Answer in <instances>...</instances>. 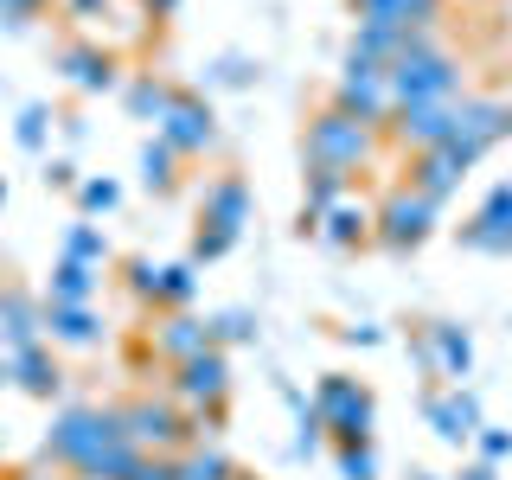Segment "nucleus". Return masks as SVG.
<instances>
[{
	"label": "nucleus",
	"mask_w": 512,
	"mask_h": 480,
	"mask_svg": "<svg viewBox=\"0 0 512 480\" xmlns=\"http://www.w3.org/2000/svg\"><path fill=\"white\" fill-rule=\"evenodd\" d=\"M352 13H359V20H397V26L429 32L436 13H442V0H352Z\"/></svg>",
	"instance_id": "obj_26"
},
{
	"label": "nucleus",
	"mask_w": 512,
	"mask_h": 480,
	"mask_svg": "<svg viewBox=\"0 0 512 480\" xmlns=\"http://www.w3.org/2000/svg\"><path fill=\"white\" fill-rule=\"evenodd\" d=\"M141 7H148V20H173V13H180L186 0H141Z\"/></svg>",
	"instance_id": "obj_46"
},
{
	"label": "nucleus",
	"mask_w": 512,
	"mask_h": 480,
	"mask_svg": "<svg viewBox=\"0 0 512 480\" xmlns=\"http://www.w3.org/2000/svg\"><path fill=\"white\" fill-rule=\"evenodd\" d=\"M199 301V263H160V314L167 308H192Z\"/></svg>",
	"instance_id": "obj_31"
},
{
	"label": "nucleus",
	"mask_w": 512,
	"mask_h": 480,
	"mask_svg": "<svg viewBox=\"0 0 512 480\" xmlns=\"http://www.w3.org/2000/svg\"><path fill=\"white\" fill-rule=\"evenodd\" d=\"M7 372L13 384H20L26 397H39V404H52V397L64 391V372H58V359H52V346H20V352H7Z\"/></svg>",
	"instance_id": "obj_21"
},
{
	"label": "nucleus",
	"mask_w": 512,
	"mask_h": 480,
	"mask_svg": "<svg viewBox=\"0 0 512 480\" xmlns=\"http://www.w3.org/2000/svg\"><path fill=\"white\" fill-rule=\"evenodd\" d=\"M116 442H128V436H122V416L109 404H64L52 416V429H45V442H39V461L84 474L90 461L103 455V448H116Z\"/></svg>",
	"instance_id": "obj_1"
},
{
	"label": "nucleus",
	"mask_w": 512,
	"mask_h": 480,
	"mask_svg": "<svg viewBox=\"0 0 512 480\" xmlns=\"http://www.w3.org/2000/svg\"><path fill=\"white\" fill-rule=\"evenodd\" d=\"M212 340H218V346H250V340H256V314H250V308L212 314Z\"/></svg>",
	"instance_id": "obj_36"
},
{
	"label": "nucleus",
	"mask_w": 512,
	"mask_h": 480,
	"mask_svg": "<svg viewBox=\"0 0 512 480\" xmlns=\"http://www.w3.org/2000/svg\"><path fill=\"white\" fill-rule=\"evenodd\" d=\"M45 186H52V192H77V186H84V173H77V160H71V154L45 160Z\"/></svg>",
	"instance_id": "obj_42"
},
{
	"label": "nucleus",
	"mask_w": 512,
	"mask_h": 480,
	"mask_svg": "<svg viewBox=\"0 0 512 480\" xmlns=\"http://www.w3.org/2000/svg\"><path fill=\"white\" fill-rule=\"evenodd\" d=\"M378 154V128L352 122L346 109H320V116H308V128H301V167H340V173H365Z\"/></svg>",
	"instance_id": "obj_3"
},
{
	"label": "nucleus",
	"mask_w": 512,
	"mask_h": 480,
	"mask_svg": "<svg viewBox=\"0 0 512 480\" xmlns=\"http://www.w3.org/2000/svg\"><path fill=\"white\" fill-rule=\"evenodd\" d=\"M45 7H52V0H0V26H7V32H26V26L45 20Z\"/></svg>",
	"instance_id": "obj_40"
},
{
	"label": "nucleus",
	"mask_w": 512,
	"mask_h": 480,
	"mask_svg": "<svg viewBox=\"0 0 512 480\" xmlns=\"http://www.w3.org/2000/svg\"><path fill=\"white\" fill-rule=\"evenodd\" d=\"M416 359H423L436 378H448V384H468V372H474V340H468V327H455V320H429L423 340H416Z\"/></svg>",
	"instance_id": "obj_14"
},
{
	"label": "nucleus",
	"mask_w": 512,
	"mask_h": 480,
	"mask_svg": "<svg viewBox=\"0 0 512 480\" xmlns=\"http://www.w3.org/2000/svg\"><path fill=\"white\" fill-rule=\"evenodd\" d=\"M391 96H397V109H410V103H455L461 96V64L436 45V32H416L404 52L391 58Z\"/></svg>",
	"instance_id": "obj_2"
},
{
	"label": "nucleus",
	"mask_w": 512,
	"mask_h": 480,
	"mask_svg": "<svg viewBox=\"0 0 512 480\" xmlns=\"http://www.w3.org/2000/svg\"><path fill=\"white\" fill-rule=\"evenodd\" d=\"M135 461H141V448L135 442H116V448H103V455H96L77 480H128V474H135Z\"/></svg>",
	"instance_id": "obj_34"
},
{
	"label": "nucleus",
	"mask_w": 512,
	"mask_h": 480,
	"mask_svg": "<svg viewBox=\"0 0 512 480\" xmlns=\"http://www.w3.org/2000/svg\"><path fill=\"white\" fill-rule=\"evenodd\" d=\"M141 186H148L154 199H167V192L180 186V154H173L160 135H154V141H141Z\"/></svg>",
	"instance_id": "obj_28"
},
{
	"label": "nucleus",
	"mask_w": 512,
	"mask_h": 480,
	"mask_svg": "<svg viewBox=\"0 0 512 480\" xmlns=\"http://www.w3.org/2000/svg\"><path fill=\"white\" fill-rule=\"evenodd\" d=\"M154 135L167 141V148L180 154V160H199V154H212V148H218V109L205 103V96L180 90V96H173V109L160 116Z\"/></svg>",
	"instance_id": "obj_9"
},
{
	"label": "nucleus",
	"mask_w": 512,
	"mask_h": 480,
	"mask_svg": "<svg viewBox=\"0 0 512 480\" xmlns=\"http://www.w3.org/2000/svg\"><path fill=\"white\" fill-rule=\"evenodd\" d=\"M314 237H327L333 250H365V244H372V205H365V199H340L327 218H320Z\"/></svg>",
	"instance_id": "obj_22"
},
{
	"label": "nucleus",
	"mask_w": 512,
	"mask_h": 480,
	"mask_svg": "<svg viewBox=\"0 0 512 480\" xmlns=\"http://www.w3.org/2000/svg\"><path fill=\"white\" fill-rule=\"evenodd\" d=\"M45 340L84 352V346L103 340V314H96V308H45Z\"/></svg>",
	"instance_id": "obj_25"
},
{
	"label": "nucleus",
	"mask_w": 512,
	"mask_h": 480,
	"mask_svg": "<svg viewBox=\"0 0 512 480\" xmlns=\"http://www.w3.org/2000/svg\"><path fill=\"white\" fill-rule=\"evenodd\" d=\"M167 397L180 410H205V404H231V359H224V346H205L192 352L186 365H167Z\"/></svg>",
	"instance_id": "obj_8"
},
{
	"label": "nucleus",
	"mask_w": 512,
	"mask_h": 480,
	"mask_svg": "<svg viewBox=\"0 0 512 480\" xmlns=\"http://www.w3.org/2000/svg\"><path fill=\"white\" fill-rule=\"evenodd\" d=\"M109 7H116V0H64L71 20H109Z\"/></svg>",
	"instance_id": "obj_44"
},
{
	"label": "nucleus",
	"mask_w": 512,
	"mask_h": 480,
	"mask_svg": "<svg viewBox=\"0 0 512 480\" xmlns=\"http://www.w3.org/2000/svg\"><path fill=\"white\" fill-rule=\"evenodd\" d=\"M314 410L327 416V442L333 448H359V442H372V429H378V397H372V384H359L352 372H327L314 384Z\"/></svg>",
	"instance_id": "obj_4"
},
{
	"label": "nucleus",
	"mask_w": 512,
	"mask_h": 480,
	"mask_svg": "<svg viewBox=\"0 0 512 480\" xmlns=\"http://www.w3.org/2000/svg\"><path fill=\"white\" fill-rule=\"evenodd\" d=\"M340 340H346V346H378L384 333H378V327H365V320H359V327H340Z\"/></svg>",
	"instance_id": "obj_45"
},
{
	"label": "nucleus",
	"mask_w": 512,
	"mask_h": 480,
	"mask_svg": "<svg viewBox=\"0 0 512 480\" xmlns=\"http://www.w3.org/2000/svg\"><path fill=\"white\" fill-rule=\"evenodd\" d=\"M116 416H122V436L135 442L141 455H180L192 442L186 436V410L173 404V397L141 391V397H128V404H116Z\"/></svg>",
	"instance_id": "obj_7"
},
{
	"label": "nucleus",
	"mask_w": 512,
	"mask_h": 480,
	"mask_svg": "<svg viewBox=\"0 0 512 480\" xmlns=\"http://www.w3.org/2000/svg\"><path fill=\"white\" fill-rule=\"evenodd\" d=\"M410 39H416V26H397V20H359V32H352V52H365V58L391 64Z\"/></svg>",
	"instance_id": "obj_27"
},
{
	"label": "nucleus",
	"mask_w": 512,
	"mask_h": 480,
	"mask_svg": "<svg viewBox=\"0 0 512 480\" xmlns=\"http://www.w3.org/2000/svg\"><path fill=\"white\" fill-rule=\"evenodd\" d=\"M340 199H352V173H340V167H308V173H301V212H295V231L314 237L320 218H327Z\"/></svg>",
	"instance_id": "obj_18"
},
{
	"label": "nucleus",
	"mask_w": 512,
	"mask_h": 480,
	"mask_svg": "<svg viewBox=\"0 0 512 480\" xmlns=\"http://www.w3.org/2000/svg\"><path fill=\"white\" fill-rule=\"evenodd\" d=\"M180 480H237V468L218 442H192L180 448Z\"/></svg>",
	"instance_id": "obj_30"
},
{
	"label": "nucleus",
	"mask_w": 512,
	"mask_h": 480,
	"mask_svg": "<svg viewBox=\"0 0 512 480\" xmlns=\"http://www.w3.org/2000/svg\"><path fill=\"white\" fill-rule=\"evenodd\" d=\"M333 109H346L352 122H365V128H391L397 116V96H391V64H378V58H365V52H352L346 45V64H340V84H333Z\"/></svg>",
	"instance_id": "obj_5"
},
{
	"label": "nucleus",
	"mask_w": 512,
	"mask_h": 480,
	"mask_svg": "<svg viewBox=\"0 0 512 480\" xmlns=\"http://www.w3.org/2000/svg\"><path fill=\"white\" fill-rule=\"evenodd\" d=\"M205 346H218L212 340V320H199L192 308H167L148 327V352H154L160 365H186L192 352H205Z\"/></svg>",
	"instance_id": "obj_13"
},
{
	"label": "nucleus",
	"mask_w": 512,
	"mask_h": 480,
	"mask_svg": "<svg viewBox=\"0 0 512 480\" xmlns=\"http://www.w3.org/2000/svg\"><path fill=\"white\" fill-rule=\"evenodd\" d=\"M423 416H429V429H436L448 448H461V442H474V429H480V397L468 391V384H448V391L423 397Z\"/></svg>",
	"instance_id": "obj_16"
},
{
	"label": "nucleus",
	"mask_w": 512,
	"mask_h": 480,
	"mask_svg": "<svg viewBox=\"0 0 512 480\" xmlns=\"http://www.w3.org/2000/svg\"><path fill=\"white\" fill-rule=\"evenodd\" d=\"M96 276H103V269H90V263H71V256H58V263H52V282H45V308H90V295H96Z\"/></svg>",
	"instance_id": "obj_24"
},
{
	"label": "nucleus",
	"mask_w": 512,
	"mask_h": 480,
	"mask_svg": "<svg viewBox=\"0 0 512 480\" xmlns=\"http://www.w3.org/2000/svg\"><path fill=\"white\" fill-rule=\"evenodd\" d=\"M122 282L135 301H148V308H160V263L154 256H122Z\"/></svg>",
	"instance_id": "obj_33"
},
{
	"label": "nucleus",
	"mask_w": 512,
	"mask_h": 480,
	"mask_svg": "<svg viewBox=\"0 0 512 480\" xmlns=\"http://www.w3.org/2000/svg\"><path fill=\"white\" fill-rule=\"evenodd\" d=\"M237 480H244V474H237Z\"/></svg>",
	"instance_id": "obj_53"
},
{
	"label": "nucleus",
	"mask_w": 512,
	"mask_h": 480,
	"mask_svg": "<svg viewBox=\"0 0 512 480\" xmlns=\"http://www.w3.org/2000/svg\"><path fill=\"white\" fill-rule=\"evenodd\" d=\"M128 480H180V455H141Z\"/></svg>",
	"instance_id": "obj_43"
},
{
	"label": "nucleus",
	"mask_w": 512,
	"mask_h": 480,
	"mask_svg": "<svg viewBox=\"0 0 512 480\" xmlns=\"http://www.w3.org/2000/svg\"><path fill=\"white\" fill-rule=\"evenodd\" d=\"M45 340V301L20 295V288L0 282V352H20Z\"/></svg>",
	"instance_id": "obj_20"
},
{
	"label": "nucleus",
	"mask_w": 512,
	"mask_h": 480,
	"mask_svg": "<svg viewBox=\"0 0 512 480\" xmlns=\"http://www.w3.org/2000/svg\"><path fill=\"white\" fill-rule=\"evenodd\" d=\"M333 468H340V480H378V448H372V442L333 448Z\"/></svg>",
	"instance_id": "obj_38"
},
{
	"label": "nucleus",
	"mask_w": 512,
	"mask_h": 480,
	"mask_svg": "<svg viewBox=\"0 0 512 480\" xmlns=\"http://www.w3.org/2000/svg\"><path fill=\"white\" fill-rule=\"evenodd\" d=\"M474 448H480V461L506 468V461H512V429H493V423H480V429H474Z\"/></svg>",
	"instance_id": "obj_39"
},
{
	"label": "nucleus",
	"mask_w": 512,
	"mask_h": 480,
	"mask_svg": "<svg viewBox=\"0 0 512 480\" xmlns=\"http://www.w3.org/2000/svg\"><path fill=\"white\" fill-rule=\"evenodd\" d=\"M455 103H461V96H455ZM455 103H410V109H397V116H391L384 135H391L404 154L448 148V141H455Z\"/></svg>",
	"instance_id": "obj_11"
},
{
	"label": "nucleus",
	"mask_w": 512,
	"mask_h": 480,
	"mask_svg": "<svg viewBox=\"0 0 512 480\" xmlns=\"http://www.w3.org/2000/svg\"><path fill=\"white\" fill-rule=\"evenodd\" d=\"M461 480H500V468H493V461H468V468H461Z\"/></svg>",
	"instance_id": "obj_47"
},
{
	"label": "nucleus",
	"mask_w": 512,
	"mask_h": 480,
	"mask_svg": "<svg viewBox=\"0 0 512 480\" xmlns=\"http://www.w3.org/2000/svg\"><path fill=\"white\" fill-rule=\"evenodd\" d=\"M116 205H122V186L109 180V173H103V180H84V186H77V212H84V218H109Z\"/></svg>",
	"instance_id": "obj_35"
},
{
	"label": "nucleus",
	"mask_w": 512,
	"mask_h": 480,
	"mask_svg": "<svg viewBox=\"0 0 512 480\" xmlns=\"http://www.w3.org/2000/svg\"><path fill=\"white\" fill-rule=\"evenodd\" d=\"M493 141H506V103H493V96H461L455 103V148L487 160Z\"/></svg>",
	"instance_id": "obj_17"
},
{
	"label": "nucleus",
	"mask_w": 512,
	"mask_h": 480,
	"mask_svg": "<svg viewBox=\"0 0 512 480\" xmlns=\"http://www.w3.org/2000/svg\"><path fill=\"white\" fill-rule=\"evenodd\" d=\"M250 77H256V64H250V58H218V64H212V77H205V84H224V90H244Z\"/></svg>",
	"instance_id": "obj_41"
},
{
	"label": "nucleus",
	"mask_w": 512,
	"mask_h": 480,
	"mask_svg": "<svg viewBox=\"0 0 512 480\" xmlns=\"http://www.w3.org/2000/svg\"><path fill=\"white\" fill-rule=\"evenodd\" d=\"M436 218H442V205H429L423 192H410L404 180H397L372 205V244L391 250V256H410V250H423L429 237H436Z\"/></svg>",
	"instance_id": "obj_6"
},
{
	"label": "nucleus",
	"mask_w": 512,
	"mask_h": 480,
	"mask_svg": "<svg viewBox=\"0 0 512 480\" xmlns=\"http://www.w3.org/2000/svg\"><path fill=\"white\" fill-rule=\"evenodd\" d=\"M58 71H64V84L84 90V96L122 90V64H116V52H103V45H90V39L64 45V52H58Z\"/></svg>",
	"instance_id": "obj_15"
},
{
	"label": "nucleus",
	"mask_w": 512,
	"mask_h": 480,
	"mask_svg": "<svg viewBox=\"0 0 512 480\" xmlns=\"http://www.w3.org/2000/svg\"><path fill=\"white\" fill-rule=\"evenodd\" d=\"M7 384H13V372H7V352H0V391H7Z\"/></svg>",
	"instance_id": "obj_49"
},
{
	"label": "nucleus",
	"mask_w": 512,
	"mask_h": 480,
	"mask_svg": "<svg viewBox=\"0 0 512 480\" xmlns=\"http://www.w3.org/2000/svg\"><path fill=\"white\" fill-rule=\"evenodd\" d=\"M506 135H512V103H506Z\"/></svg>",
	"instance_id": "obj_50"
},
{
	"label": "nucleus",
	"mask_w": 512,
	"mask_h": 480,
	"mask_svg": "<svg viewBox=\"0 0 512 480\" xmlns=\"http://www.w3.org/2000/svg\"><path fill=\"white\" fill-rule=\"evenodd\" d=\"M58 256H71V263H90V269H109V263H116V250H109L103 224H90V218H77L71 231H64V250H58Z\"/></svg>",
	"instance_id": "obj_29"
},
{
	"label": "nucleus",
	"mask_w": 512,
	"mask_h": 480,
	"mask_svg": "<svg viewBox=\"0 0 512 480\" xmlns=\"http://www.w3.org/2000/svg\"><path fill=\"white\" fill-rule=\"evenodd\" d=\"M250 212H256V199H250L244 173H218V180L205 186V199H199V224H224V231H237V237H244Z\"/></svg>",
	"instance_id": "obj_19"
},
{
	"label": "nucleus",
	"mask_w": 512,
	"mask_h": 480,
	"mask_svg": "<svg viewBox=\"0 0 512 480\" xmlns=\"http://www.w3.org/2000/svg\"><path fill=\"white\" fill-rule=\"evenodd\" d=\"M410 480H442V474H410Z\"/></svg>",
	"instance_id": "obj_51"
},
{
	"label": "nucleus",
	"mask_w": 512,
	"mask_h": 480,
	"mask_svg": "<svg viewBox=\"0 0 512 480\" xmlns=\"http://www.w3.org/2000/svg\"><path fill=\"white\" fill-rule=\"evenodd\" d=\"M0 205H7V180H0Z\"/></svg>",
	"instance_id": "obj_52"
},
{
	"label": "nucleus",
	"mask_w": 512,
	"mask_h": 480,
	"mask_svg": "<svg viewBox=\"0 0 512 480\" xmlns=\"http://www.w3.org/2000/svg\"><path fill=\"white\" fill-rule=\"evenodd\" d=\"M52 109H45V103H26L20 109V116H13V141H20V148L26 154H45V141H52Z\"/></svg>",
	"instance_id": "obj_32"
},
{
	"label": "nucleus",
	"mask_w": 512,
	"mask_h": 480,
	"mask_svg": "<svg viewBox=\"0 0 512 480\" xmlns=\"http://www.w3.org/2000/svg\"><path fill=\"white\" fill-rule=\"evenodd\" d=\"M58 128H64V141H84V135H90L84 116H58Z\"/></svg>",
	"instance_id": "obj_48"
},
{
	"label": "nucleus",
	"mask_w": 512,
	"mask_h": 480,
	"mask_svg": "<svg viewBox=\"0 0 512 480\" xmlns=\"http://www.w3.org/2000/svg\"><path fill=\"white\" fill-rule=\"evenodd\" d=\"M173 96H180V90H173L167 77H154V71L122 77V109H128L135 122H154V128H160V116L173 109Z\"/></svg>",
	"instance_id": "obj_23"
},
{
	"label": "nucleus",
	"mask_w": 512,
	"mask_h": 480,
	"mask_svg": "<svg viewBox=\"0 0 512 480\" xmlns=\"http://www.w3.org/2000/svg\"><path fill=\"white\" fill-rule=\"evenodd\" d=\"M474 167H480V160H474V154H461L455 141H448V148L410 154V173H404V186H410V192H423L429 205H442V199H455V192H461V180H468Z\"/></svg>",
	"instance_id": "obj_10"
},
{
	"label": "nucleus",
	"mask_w": 512,
	"mask_h": 480,
	"mask_svg": "<svg viewBox=\"0 0 512 480\" xmlns=\"http://www.w3.org/2000/svg\"><path fill=\"white\" fill-rule=\"evenodd\" d=\"M461 250L512 256V180L487 186V199H480V205H474V218L461 224Z\"/></svg>",
	"instance_id": "obj_12"
},
{
	"label": "nucleus",
	"mask_w": 512,
	"mask_h": 480,
	"mask_svg": "<svg viewBox=\"0 0 512 480\" xmlns=\"http://www.w3.org/2000/svg\"><path fill=\"white\" fill-rule=\"evenodd\" d=\"M237 250V231H224V224H199V237H192V263H218V256Z\"/></svg>",
	"instance_id": "obj_37"
}]
</instances>
